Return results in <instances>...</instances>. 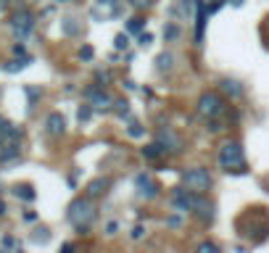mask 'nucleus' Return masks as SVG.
<instances>
[{
    "label": "nucleus",
    "mask_w": 269,
    "mask_h": 253,
    "mask_svg": "<svg viewBox=\"0 0 269 253\" xmlns=\"http://www.w3.org/2000/svg\"><path fill=\"white\" fill-rule=\"evenodd\" d=\"M219 166L225 169L227 174H245V150L243 143L237 140H225L219 148Z\"/></svg>",
    "instance_id": "f257e3e1"
},
{
    "label": "nucleus",
    "mask_w": 269,
    "mask_h": 253,
    "mask_svg": "<svg viewBox=\"0 0 269 253\" xmlns=\"http://www.w3.org/2000/svg\"><path fill=\"white\" fill-rule=\"evenodd\" d=\"M66 219L72 221L74 227H90L95 221V203H93V198H90L87 193L79 195V198H74V201L69 203V209H66Z\"/></svg>",
    "instance_id": "f03ea898"
},
{
    "label": "nucleus",
    "mask_w": 269,
    "mask_h": 253,
    "mask_svg": "<svg viewBox=\"0 0 269 253\" xmlns=\"http://www.w3.org/2000/svg\"><path fill=\"white\" fill-rule=\"evenodd\" d=\"M225 108H227V101L222 98V93H217V90H206V93H201V98H198V103H195V111L201 113L206 121L222 116Z\"/></svg>",
    "instance_id": "7ed1b4c3"
},
{
    "label": "nucleus",
    "mask_w": 269,
    "mask_h": 253,
    "mask_svg": "<svg viewBox=\"0 0 269 253\" xmlns=\"http://www.w3.org/2000/svg\"><path fill=\"white\" fill-rule=\"evenodd\" d=\"M182 185H185L188 190H193V193L206 195L211 190L214 180H211V172L206 166H190V169L182 172Z\"/></svg>",
    "instance_id": "20e7f679"
},
{
    "label": "nucleus",
    "mask_w": 269,
    "mask_h": 253,
    "mask_svg": "<svg viewBox=\"0 0 269 253\" xmlns=\"http://www.w3.org/2000/svg\"><path fill=\"white\" fill-rule=\"evenodd\" d=\"M243 219L248 221V232H240L243 237H248L251 243H264L269 237V219L261 214V209H253L251 214H245Z\"/></svg>",
    "instance_id": "39448f33"
},
{
    "label": "nucleus",
    "mask_w": 269,
    "mask_h": 253,
    "mask_svg": "<svg viewBox=\"0 0 269 253\" xmlns=\"http://www.w3.org/2000/svg\"><path fill=\"white\" fill-rule=\"evenodd\" d=\"M35 29V13L29 8H21L11 16V32L19 37V40H27Z\"/></svg>",
    "instance_id": "423d86ee"
},
{
    "label": "nucleus",
    "mask_w": 269,
    "mask_h": 253,
    "mask_svg": "<svg viewBox=\"0 0 269 253\" xmlns=\"http://www.w3.org/2000/svg\"><path fill=\"white\" fill-rule=\"evenodd\" d=\"M135 190H137V198H143V201H153V198H158L161 185L153 180V174L140 172V174L135 177Z\"/></svg>",
    "instance_id": "0eeeda50"
},
{
    "label": "nucleus",
    "mask_w": 269,
    "mask_h": 253,
    "mask_svg": "<svg viewBox=\"0 0 269 253\" xmlns=\"http://www.w3.org/2000/svg\"><path fill=\"white\" fill-rule=\"evenodd\" d=\"M84 98L93 103L95 111H111V108H114V98H111L109 93H103V87H101L98 82L93 84V87L84 90Z\"/></svg>",
    "instance_id": "6e6552de"
},
{
    "label": "nucleus",
    "mask_w": 269,
    "mask_h": 253,
    "mask_svg": "<svg viewBox=\"0 0 269 253\" xmlns=\"http://www.w3.org/2000/svg\"><path fill=\"white\" fill-rule=\"evenodd\" d=\"M121 3H124V0H98L95 8H93V19L95 21L116 19L119 13H121Z\"/></svg>",
    "instance_id": "1a4fd4ad"
},
{
    "label": "nucleus",
    "mask_w": 269,
    "mask_h": 253,
    "mask_svg": "<svg viewBox=\"0 0 269 253\" xmlns=\"http://www.w3.org/2000/svg\"><path fill=\"white\" fill-rule=\"evenodd\" d=\"M45 132H48L50 137H61L66 132V119H64V113H58V111H53L48 113V119H45Z\"/></svg>",
    "instance_id": "9d476101"
},
{
    "label": "nucleus",
    "mask_w": 269,
    "mask_h": 253,
    "mask_svg": "<svg viewBox=\"0 0 269 253\" xmlns=\"http://www.w3.org/2000/svg\"><path fill=\"white\" fill-rule=\"evenodd\" d=\"M219 90L230 98V101H237V98L245 95V87H243L237 79H222V82H219Z\"/></svg>",
    "instance_id": "9b49d317"
},
{
    "label": "nucleus",
    "mask_w": 269,
    "mask_h": 253,
    "mask_svg": "<svg viewBox=\"0 0 269 253\" xmlns=\"http://www.w3.org/2000/svg\"><path fill=\"white\" fill-rule=\"evenodd\" d=\"M156 140H158L161 145H164V148H166L169 153H180V150H182V140H180V137H177L174 132H169V129H161Z\"/></svg>",
    "instance_id": "f8f14e48"
},
{
    "label": "nucleus",
    "mask_w": 269,
    "mask_h": 253,
    "mask_svg": "<svg viewBox=\"0 0 269 253\" xmlns=\"http://www.w3.org/2000/svg\"><path fill=\"white\" fill-rule=\"evenodd\" d=\"M109 187H111V180L109 177H98V180H93L87 185V195L90 198H101V195L109 193Z\"/></svg>",
    "instance_id": "ddd939ff"
},
{
    "label": "nucleus",
    "mask_w": 269,
    "mask_h": 253,
    "mask_svg": "<svg viewBox=\"0 0 269 253\" xmlns=\"http://www.w3.org/2000/svg\"><path fill=\"white\" fill-rule=\"evenodd\" d=\"M29 64H32V56H16L3 66V72L5 74H16V72H21V69H27Z\"/></svg>",
    "instance_id": "4468645a"
},
{
    "label": "nucleus",
    "mask_w": 269,
    "mask_h": 253,
    "mask_svg": "<svg viewBox=\"0 0 269 253\" xmlns=\"http://www.w3.org/2000/svg\"><path fill=\"white\" fill-rule=\"evenodd\" d=\"M193 214H195V217L206 224V221H211V219H214V206L201 195V201H198V206H195V211H193Z\"/></svg>",
    "instance_id": "2eb2a0df"
},
{
    "label": "nucleus",
    "mask_w": 269,
    "mask_h": 253,
    "mask_svg": "<svg viewBox=\"0 0 269 253\" xmlns=\"http://www.w3.org/2000/svg\"><path fill=\"white\" fill-rule=\"evenodd\" d=\"M19 137H21V129L16 124L0 119V140H19Z\"/></svg>",
    "instance_id": "dca6fc26"
},
{
    "label": "nucleus",
    "mask_w": 269,
    "mask_h": 253,
    "mask_svg": "<svg viewBox=\"0 0 269 253\" xmlns=\"http://www.w3.org/2000/svg\"><path fill=\"white\" fill-rule=\"evenodd\" d=\"M140 153H143V158H145V161H158V158L166 153V148H164V145H161V143L156 140V143L145 145V148H143Z\"/></svg>",
    "instance_id": "f3484780"
},
{
    "label": "nucleus",
    "mask_w": 269,
    "mask_h": 253,
    "mask_svg": "<svg viewBox=\"0 0 269 253\" xmlns=\"http://www.w3.org/2000/svg\"><path fill=\"white\" fill-rule=\"evenodd\" d=\"M13 195L21 198V201H29V203H32L35 198H37V193H35L32 185H16V187H13Z\"/></svg>",
    "instance_id": "a211bd4d"
},
{
    "label": "nucleus",
    "mask_w": 269,
    "mask_h": 253,
    "mask_svg": "<svg viewBox=\"0 0 269 253\" xmlns=\"http://www.w3.org/2000/svg\"><path fill=\"white\" fill-rule=\"evenodd\" d=\"M172 66H174V56H172V53H161V56L156 58V69H158V72H172Z\"/></svg>",
    "instance_id": "6ab92c4d"
},
{
    "label": "nucleus",
    "mask_w": 269,
    "mask_h": 253,
    "mask_svg": "<svg viewBox=\"0 0 269 253\" xmlns=\"http://www.w3.org/2000/svg\"><path fill=\"white\" fill-rule=\"evenodd\" d=\"M180 27H177V24H166L164 27V40L166 42H174V40H180Z\"/></svg>",
    "instance_id": "aec40b11"
},
{
    "label": "nucleus",
    "mask_w": 269,
    "mask_h": 253,
    "mask_svg": "<svg viewBox=\"0 0 269 253\" xmlns=\"http://www.w3.org/2000/svg\"><path fill=\"white\" fill-rule=\"evenodd\" d=\"M79 32H82V27L77 24V19H64V35L74 37V35H79Z\"/></svg>",
    "instance_id": "412c9836"
},
{
    "label": "nucleus",
    "mask_w": 269,
    "mask_h": 253,
    "mask_svg": "<svg viewBox=\"0 0 269 253\" xmlns=\"http://www.w3.org/2000/svg\"><path fill=\"white\" fill-rule=\"evenodd\" d=\"M143 27H145V21H143L140 16H132V19H127V32L137 35V32H143Z\"/></svg>",
    "instance_id": "4be33fe9"
},
{
    "label": "nucleus",
    "mask_w": 269,
    "mask_h": 253,
    "mask_svg": "<svg viewBox=\"0 0 269 253\" xmlns=\"http://www.w3.org/2000/svg\"><path fill=\"white\" fill-rule=\"evenodd\" d=\"M114 48H116V50H127L129 48V35L127 32H119L116 37H114Z\"/></svg>",
    "instance_id": "5701e85b"
},
{
    "label": "nucleus",
    "mask_w": 269,
    "mask_h": 253,
    "mask_svg": "<svg viewBox=\"0 0 269 253\" xmlns=\"http://www.w3.org/2000/svg\"><path fill=\"white\" fill-rule=\"evenodd\" d=\"M90 116H93V103H84V106L77 108V119H79V121H87Z\"/></svg>",
    "instance_id": "b1692460"
},
{
    "label": "nucleus",
    "mask_w": 269,
    "mask_h": 253,
    "mask_svg": "<svg viewBox=\"0 0 269 253\" xmlns=\"http://www.w3.org/2000/svg\"><path fill=\"white\" fill-rule=\"evenodd\" d=\"M48 240H50V232L45 227H37L35 235H32V243H48Z\"/></svg>",
    "instance_id": "393cba45"
},
{
    "label": "nucleus",
    "mask_w": 269,
    "mask_h": 253,
    "mask_svg": "<svg viewBox=\"0 0 269 253\" xmlns=\"http://www.w3.org/2000/svg\"><path fill=\"white\" fill-rule=\"evenodd\" d=\"M198 253H219V245L211 240H203V243H198Z\"/></svg>",
    "instance_id": "a878e982"
},
{
    "label": "nucleus",
    "mask_w": 269,
    "mask_h": 253,
    "mask_svg": "<svg viewBox=\"0 0 269 253\" xmlns=\"http://www.w3.org/2000/svg\"><path fill=\"white\" fill-rule=\"evenodd\" d=\"M114 111H116L119 116H127V113H129V103L127 101H114Z\"/></svg>",
    "instance_id": "bb28decb"
},
{
    "label": "nucleus",
    "mask_w": 269,
    "mask_h": 253,
    "mask_svg": "<svg viewBox=\"0 0 269 253\" xmlns=\"http://www.w3.org/2000/svg\"><path fill=\"white\" fill-rule=\"evenodd\" d=\"M93 56H95V50L90 45H82L79 48V61H93Z\"/></svg>",
    "instance_id": "cd10ccee"
},
{
    "label": "nucleus",
    "mask_w": 269,
    "mask_h": 253,
    "mask_svg": "<svg viewBox=\"0 0 269 253\" xmlns=\"http://www.w3.org/2000/svg\"><path fill=\"white\" fill-rule=\"evenodd\" d=\"M151 42H153V35L151 32H140V35H137V45H140V48H148Z\"/></svg>",
    "instance_id": "c85d7f7f"
},
{
    "label": "nucleus",
    "mask_w": 269,
    "mask_h": 253,
    "mask_svg": "<svg viewBox=\"0 0 269 253\" xmlns=\"http://www.w3.org/2000/svg\"><path fill=\"white\" fill-rule=\"evenodd\" d=\"M95 82L101 84V87H106V84L111 82V72H98V74H95Z\"/></svg>",
    "instance_id": "c756f323"
},
{
    "label": "nucleus",
    "mask_w": 269,
    "mask_h": 253,
    "mask_svg": "<svg viewBox=\"0 0 269 253\" xmlns=\"http://www.w3.org/2000/svg\"><path fill=\"white\" fill-rule=\"evenodd\" d=\"M129 237H132V240H143V237H145V227L143 224H135L132 232H129Z\"/></svg>",
    "instance_id": "7c9ffc66"
},
{
    "label": "nucleus",
    "mask_w": 269,
    "mask_h": 253,
    "mask_svg": "<svg viewBox=\"0 0 269 253\" xmlns=\"http://www.w3.org/2000/svg\"><path fill=\"white\" fill-rule=\"evenodd\" d=\"M153 3V0H129V5L132 8H137V11H143V8H148V5Z\"/></svg>",
    "instance_id": "2f4dec72"
},
{
    "label": "nucleus",
    "mask_w": 269,
    "mask_h": 253,
    "mask_svg": "<svg viewBox=\"0 0 269 253\" xmlns=\"http://www.w3.org/2000/svg\"><path fill=\"white\" fill-rule=\"evenodd\" d=\"M145 135V129L140 127V124H132V127H129V137H143Z\"/></svg>",
    "instance_id": "473e14b6"
},
{
    "label": "nucleus",
    "mask_w": 269,
    "mask_h": 253,
    "mask_svg": "<svg viewBox=\"0 0 269 253\" xmlns=\"http://www.w3.org/2000/svg\"><path fill=\"white\" fill-rule=\"evenodd\" d=\"M116 232H119V224H116V221H109V224H106V235L114 237Z\"/></svg>",
    "instance_id": "72a5a7b5"
},
{
    "label": "nucleus",
    "mask_w": 269,
    "mask_h": 253,
    "mask_svg": "<svg viewBox=\"0 0 269 253\" xmlns=\"http://www.w3.org/2000/svg\"><path fill=\"white\" fill-rule=\"evenodd\" d=\"M3 248H19V243L13 237H3Z\"/></svg>",
    "instance_id": "f704fd0d"
},
{
    "label": "nucleus",
    "mask_w": 269,
    "mask_h": 253,
    "mask_svg": "<svg viewBox=\"0 0 269 253\" xmlns=\"http://www.w3.org/2000/svg\"><path fill=\"white\" fill-rule=\"evenodd\" d=\"M27 98H29V101H37V98H40V90H35V87H27Z\"/></svg>",
    "instance_id": "c9c22d12"
},
{
    "label": "nucleus",
    "mask_w": 269,
    "mask_h": 253,
    "mask_svg": "<svg viewBox=\"0 0 269 253\" xmlns=\"http://www.w3.org/2000/svg\"><path fill=\"white\" fill-rule=\"evenodd\" d=\"M166 224H169V227H180V224H182V219H180V217H169V219H166Z\"/></svg>",
    "instance_id": "e433bc0d"
},
{
    "label": "nucleus",
    "mask_w": 269,
    "mask_h": 253,
    "mask_svg": "<svg viewBox=\"0 0 269 253\" xmlns=\"http://www.w3.org/2000/svg\"><path fill=\"white\" fill-rule=\"evenodd\" d=\"M13 56H27V48L24 45H13Z\"/></svg>",
    "instance_id": "4c0bfd02"
},
{
    "label": "nucleus",
    "mask_w": 269,
    "mask_h": 253,
    "mask_svg": "<svg viewBox=\"0 0 269 253\" xmlns=\"http://www.w3.org/2000/svg\"><path fill=\"white\" fill-rule=\"evenodd\" d=\"M35 219H37L35 211H24V221H35Z\"/></svg>",
    "instance_id": "58836bf2"
},
{
    "label": "nucleus",
    "mask_w": 269,
    "mask_h": 253,
    "mask_svg": "<svg viewBox=\"0 0 269 253\" xmlns=\"http://www.w3.org/2000/svg\"><path fill=\"white\" fill-rule=\"evenodd\" d=\"M5 8H8V0H0V13H3Z\"/></svg>",
    "instance_id": "ea45409f"
},
{
    "label": "nucleus",
    "mask_w": 269,
    "mask_h": 253,
    "mask_svg": "<svg viewBox=\"0 0 269 253\" xmlns=\"http://www.w3.org/2000/svg\"><path fill=\"white\" fill-rule=\"evenodd\" d=\"M0 217H5V203L0 201Z\"/></svg>",
    "instance_id": "a19ab883"
},
{
    "label": "nucleus",
    "mask_w": 269,
    "mask_h": 253,
    "mask_svg": "<svg viewBox=\"0 0 269 253\" xmlns=\"http://www.w3.org/2000/svg\"><path fill=\"white\" fill-rule=\"evenodd\" d=\"M243 3V0H232V5H240Z\"/></svg>",
    "instance_id": "79ce46f5"
},
{
    "label": "nucleus",
    "mask_w": 269,
    "mask_h": 253,
    "mask_svg": "<svg viewBox=\"0 0 269 253\" xmlns=\"http://www.w3.org/2000/svg\"><path fill=\"white\" fill-rule=\"evenodd\" d=\"M21 3H35V0H21Z\"/></svg>",
    "instance_id": "37998d69"
},
{
    "label": "nucleus",
    "mask_w": 269,
    "mask_h": 253,
    "mask_svg": "<svg viewBox=\"0 0 269 253\" xmlns=\"http://www.w3.org/2000/svg\"><path fill=\"white\" fill-rule=\"evenodd\" d=\"M56 3H66V0H56Z\"/></svg>",
    "instance_id": "c03bdc74"
}]
</instances>
